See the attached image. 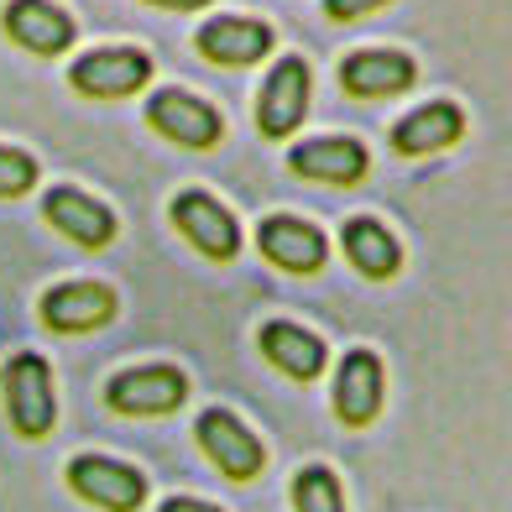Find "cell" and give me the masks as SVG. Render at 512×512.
<instances>
[{"label":"cell","instance_id":"cell-4","mask_svg":"<svg viewBox=\"0 0 512 512\" xmlns=\"http://www.w3.org/2000/svg\"><path fill=\"white\" fill-rule=\"evenodd\" d=\"M183 398H189V377L178 366H136V371L110 377V387H105V403L115 413H131V418L173 413Z\"/></svg>","mask_w":512,"mask_h":512},{"label":"cell","instance_id":"cell-23","mask_svg":"<svg viewBox=\"0 0 512 512\" xmlns=\"http://www.w3.org/2000/svg\"><path fill=\"white\" fill-rule=\"evenodd\" d=\"M162 512H220V507L194 502V497H168V502H162Z\"/></svg>","mask_w":512,"mask_h":512},{"label":"cell","instance_id":"cell-9","mask_svg":"<svg viewBox=\"0 0 512 512\" xmlns=\"http://www.w3.org/2000/svg\"><path fill=\"white\" fill-rule=\"evenodd\" d=\"M256 246L267 251L272 267H283L293 277H309L319 272L324 262H330V241H324V230L298 220V215H272L262 220V230H256Z\"/></svg>","mask_w":512,"mask_h":512},{"label":"cell","instance_id":"cell-1","mask_svg":"<svg viewBox=\"0 0 512 512\" xmlns=\"http://www.w3.org/2000/svg\"><path fill=\"white\" fill-rule=\"evenodd\" d=\"M0 387H6V413L21 439H42L53 429V377H48V361L42 356H32V351L11 356Z\"/></svg>","mask_w":512,"mask_h":512},{"label":"cell","instance_id":"cell-19","mask_svg":"<svg viewBox=\"0 0 512 512\" xmlns=\"http://www.w3.org/2000/svg\"><path fill=\"white\" fill-rule=\"evenodd\" d=\"M340 246H345V256H351V267H356L361 277H377V283L403 267V246L392 241V230L377 225L371 215H356L351 225H345Z\"/></svg>","mask_w":512,"mask_h":512},{"label":"cell","instance_id":"cell-24","mask_svg":"<svg viewBox=\"0 0 512 512\" xmlns=\"http://www.w3.org/2000/svg\"><path fill=\"white\" fill-rule=\"evenodd\" d=\"M147 6H168V11H199L209 0H147Z\"/></svg>","mask_w":512,"mask_h":512},{"label":"cell","instance_id":"cell-14","mask_svg":"<svg viewBox=\"0 0 512 512\" xmlns=\"http://www.w3.org/2000/svg\"><path fill=\"white\" fill-rule=\"evenodd\" d=\"M288 168L298 178H314V183H335V189H345V183H361L371 157L366 147L356 142V136H319V142H304L288 152Z\"/></svg>","mask_w":512,"mask_h":512},{"label":"cell","instance_id":"cell-6","mask_svg":"<svg viewBox=\"0 0 512 512\" xmlns=\"http://www.w3.org/2000/svg\"><path fill=\"white\" fill-rule=\"evenodd\" d=\"M68 486H74L84 502H95L100 512H136V507H142V497H147L142 471H131V465L110 460V455H79V460H68Z\"/></svg>","mask_w":512,"mask_h":512},{"label":"cell","instance_id":"cell-15","mask_svg":"<svg viewBox=\"0 0 512 512\" xmlns=\"http://www.w3.org/2000/svg\"><path fill=\"white\" fill-rule=\"evenodd\" d=\"M42 319L53 324L58 335H89L100 324L115 319V288L105 283H58L42 298Z\"/></svg>","mask_w":512,"mask_h":512},{"label":"cell","instance_id":"cell-10","mask_svg":"<svg viewBox=\"0 0 512 512\" xmlns=\"http://www.w3.org/2000/svg\"><path fill=\"white\" fill-rule=\"evenodd\" d=\"M6 37L16 42V48H27V53H42V58H58L74 48V16H68L63 6H53V0H11L6 6Z\"/></svg>","mask_w":512,"mask_h":512},{"label":"cell","instance_id":"cell-13","mask_svg":"<svg viewBox=\"0 0 512 512\" xmlns=\"http://www.w3.org/2000/svg\"><path fill=\"white\" fill-rule=\"evenodd\" d=\"M382 361L377 351H351L340 361L335 371V413H340V424H351V429H366L371 418L382 413Z\"/></svg>","mask_w":512,"mask_h":512},{"label":"cell","instance_id":"cell-7","mask_svg":"<svg viewBox=\"0 0 512 512\" xmlns=\"http://www.w3.org/2000/svg\"><path fill=\"white\" fill-rule=\"evenodd\" d=\"M309 115V63L304 58H277L272 74L262 84V100H256V126L272 142L298 131V121Z\"/></svg>","mask_w":512,"mask_h":512},{"label":"cell","instance_id":"cell-2","mask_svg":"<svg viewBox=\"0 0 512 512\" xmlns=\"http://www.w3.org/2000/svg\"><path fill=\"white\" fill-rule=\"evenodd\" d=\"M147 79H152V58L142 48H95L68 68V84L89 100H126Z\"/></svg>","mask_w":512,"mask_h":512},{"label":"cell","instance_id":"cell-5","mask_svg":"<svg viewBox=\"0 0 512 512\" xmlns=\"http://www.w3.org/2000/svg\"><path fill=\"white\" fill-rule=\"evenodd\" d=\"M173 225L189 236V246H199L209 262H230V256L241 251V225L236 215L204 189H183L173 199Z\"/></svg>","mask_w":512,"mask_h":512},{"label":"cell","instance_id":"cell-12","mask_svg":"<svg viewBox=\"0 0 512 512\" xmlns=\"http://www.w3.org/2000/svg\"><path fill=\"white\" fill-rule=\"evenodd\" d=\"M194 48L209 58V63H225V68H251L272 53V27L256 16H215L204 21Z\"/></svg>","mask_w":512,"mask_h":512},{"label":"cell","instance_id":"cell-17","mask_svg":"<svg viewBox=\"0 0 512 512\" xmlns=\"http://www.w3.org/2000/svg\"><path fill=\"white\" fill-rule=\"evenodd\" d=\"M465 136V110L450 105V100H429L408 110L398 126H392V147L403 157H424V152H445Z\"/></svg>","mask_w":512,"mask_h":512},{"label":"cell","instance_id":"cell-11","mask_svg":"<svg viewBox=\"0 0 512 512\" xmlns=\"http://www.w3.org/2000/svg\"><path fill=\"white\" fill-rule=\"evenodd\" d=\"M418 79V63L398 48H361L340 63V89L356 100H387L403 95V89Z\"/></svg>","mask_w":512,"mask_h":512},{"label":"cell","instance_id":"cell-22","mask_svg":"<svg viewBox=\"0 0 512 512\" xmlns=\"http://www.w3.org/2000/svg\"><path fill=\"white\" fill-rule=\"evenodd\" d=\"M382 6H387V0H324V16H330V21H356V16H371Z\"/></svg>","mask_w":512,"mask_h":512},{"label":"cell","instance_id":"cell-21","mask_svg":"<svg viewBox=\"0 0 512 512\" xmlns=\"http://www.w3.org/2000/svg\"><path fill=\"white\" fill-rule=\"evenodd\" d=\"M37 183V162L21 147H0V199H21Z\"/></svg>","mask_w":512,"mask_h":512},{"label":"cell","instance_id":"cell-3","mask_svg":"<svg viewBox=\"0 0 512 512\" xmlns=\"http://www.w3.org/2000/svg\"><path fill=\"white\" fill-rule=\"evenodd\" d=\"M147 121H152V131L168 136V142L194 147V152H209L225 136L220 110L199 95H189V89H157L147 100Z\"/></svg>","mask_w":512,"mask_h":512},{"label":"cell","instance_id":"cell-20","mask_svg":"<svg viewBox=\"0 0 512 512\" xmlns=\"http://www.w3.org/2000/svg\"><path fill=\"white\" fill-rule=\"evenodd\" d=\"M293 507L298 512H345L335 471H324V465H304V471L293 476Z\"/></svg>","mask_w":512,"mask_h":512},{"label":"cell","instance_id":"cell-18","mask_svg":"<svg viewBox=\"0 0 512 512\" xmlns=\"http://www.w3.org/2000/svg\"><path fill=\"white\" fill-rule=\"evenodd\" d=\"M262 356L283 371V377L314 382L324 371V340L298 330V324H288V319H272V324H262Z\"/></svg>","mask_w":512,"mask_h":512},{"label":"cell","instance_id":"cell-16","mask_svg":"<svg viewBox=\"0 0 512 512\" xmlns=\"http://www.w3.org/2000/svg\"><path fill=\"white\" fill-rule=\"evenodd\" d=\"M42 215H48L68 241H79L89 251H100L115 241V215L110 204H100L95 194L84 189H48V199H42Z\"/></svg>","mask_w":512,"mask_h":512},{"label":"cell","instance_id":"cell-8","mask_svg":"<svg viewBox=\"0 0 512 512\" xmlns=\"http://www.w3.org/2000/svg\"><path fill=\"white\" fill-rule=\"evenodd\" d=\"M199 445H204V455L220 465V476H230V481H251L256 471H262V439H256L236 413H225V408H204L199 413Z\"/></svg>","mask_w":512,"mask_h":512}]
</instances>
